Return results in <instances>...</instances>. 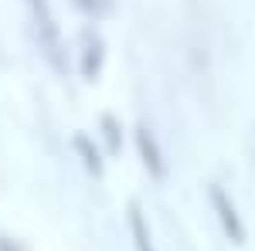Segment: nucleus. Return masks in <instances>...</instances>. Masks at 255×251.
<instances>
[{
    "mask_svg": "<svg viewBox=\"0 0 255 251\" xmlns=\"http://www.w3.org/2000/svg\"><path fill=\"white\" fill-rule=\"evenodd\" d=\"M31 7V17H34V34H38V48L41 55L48 58V65L65 75L68 68V58H65V44H61V31L58 20H55V10H51V0H24Z\"/></svg>",
    "mask_w": 255,
    "mask_h": 251,
    "instance_id": "obj_1",
    "label": "nucleus"
},
{
    "mask_svg": "<svg viewBox=\"0 0 255 251\" xmlns=\"http://www.w3.org/2000/svg\"><path fill=\"white\" fill-rule=\"evenodd\" d=\"M208 204H211V211H215L221 231L228 234V241H232V245H245V238H249L245 221H242L235 200L225 193V187H221V183H208Z\"/></svg>",
    "mask_w": 255,
    "mask_h": 251,
    "instance_id": "obj_2",
    "label": "nucleus"
},
{
    "mask_svg": "<svg viewBox=\"0 0 255 251\" xmlns=\"http://www.w3.org/2000/svg\"><path fill=\"white\" fill-rule=\"evenodd\" d=\"M133 143H136V153H139V163L146 167V173L153 180H163L167 176V160H163V150H160L157 136L150 126H133Z\"/></svg>",
    "mask_w": 255,
    "mask_h": 251,
    "instance_id": "obj_3",
    "label": "nucleus"
},
{
    "mask_svg": "<svg viewBox=\"0 0 255 251\" xmlns=\"http://www.w3.org/2000/svg\"><path fill=\"white\" fill-rule=\"evenodd\" d=\"M72 150H75V156L82 160V167L92 176L106 173V156H102V150L96 146V139L89 133H72Z\"/></svg>",
    "mask_w": 255,
    "mask_h": 251,
    "instance_id": "obj_4",
    "label": "nucleus"
},
{
    "mask_svg": "<svg viewBox=\"0 0 255 251\" xmlns=\"http://www.w3.org/2000/svg\"><path fill=\"white\" fill-rule=\"evenodd\" d=\"M126 221H129V238H133V251H157L153 245V234H150V224H146V214L136 200H129L126 207Z\"/></svg>",
    "mask_w": 255,
    "mask_h": 251,
    "instance_id": "obj_5",
    "label": "nucleus"
},
{
    "mask_svg": "<svg viewBox=\"0 0 255 251\" xmlns=\"http://www.w3.org/2000/svg\"><path fill=\"white\" fill-rule=\"evenodd\" d=\"M102 65H106V41L89 38L85 48H82V55H79V75L85 78V82H96V78L102 75Z\"/></svg>",
    "mask_w": 255,
    "mask_h": 251,
    "instance_id": "obj_6",
    "label": "nucleus"
},
{
    "mask_svg": "<svg viewBox=\"0 0 255 251\" xmlns=\"http://www.w3.org/2000/svg\"><path fill=\"white\" fill-rule=\"evenodd\" d=\"M99 136H102L109 156H116L119 150H123V122H119L113 112H102V116H99Z\"/></svg>",
    "mask_w": 255,
    "mask_h": 251,
    "instance_id": "obj_7",
    "label": "nucleus"
},
{
    "mask_svg": "<svg viewBox=\"0 0 255 251\" xmlns=\"http://www.w3.org/2000/svg\"><path fill=\"white\" fill-rule=\"evenodd\" d=\"M72 3L79 7L82 14H89V17H106L116 7V0H72Z\"/></svg>",
    "mask_w": 255,
    "mask_h": 251,
    "instance_id": "obj_8",
    "label": "nucleus"
},
{
    "mask_svg": "<svg viewBox=\"0 0 255 251\" xmlns=\"http://www.w3.org/2000/svg\"><path fill=\"white\" fill-rule=\"evenodd\" d=\"M0 251H27L20 241H14V238H7V234H0Z\"/></svg>",
    "mask_w": 255,
    "mask_h": 251,
    "instance_id": "obj_9",
    "label": "nucleus"
}]
</instances>
